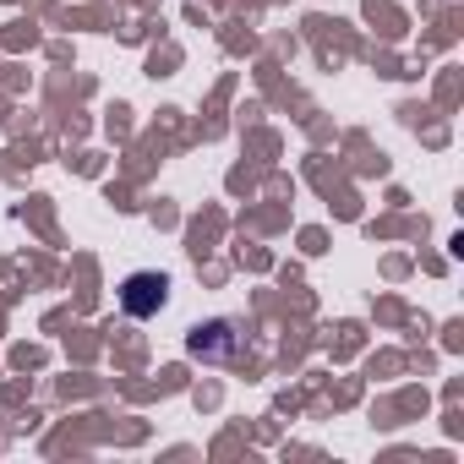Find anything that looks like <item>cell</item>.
<instances>
[{"label": "cell", "mask_w": 464, "mask_h": 464, "mask_svg": "<svg viewBox=\"0 0 464 464\" xmlns=\"http://www.w3.org/2000/svg\"><path fill=\"white\" fill-rule=\"evenodd\" d=\"M169 306V279L164 274H126L121 279V312L126 317H159Z\"/></svg>", "instance_id": "cell-1"}, {"label": "cell", "mask_w": 464, "mask_h": 464, "mask_svg": "<svg viewBox=\"0 0 464 464\" xmlns=\"http://www.w3.org/2000/svg\"><path fill=\"white\" fill-rule=\"evenodd\" d=\"M186 350L197 361H229V355H236V323H197Z\"/></svg>", "instance_id": "cell-2"}]
</instances>
